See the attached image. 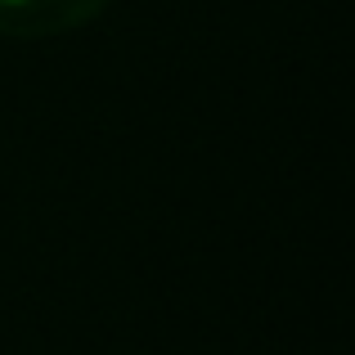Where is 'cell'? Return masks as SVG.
<instances>
[{
  "mask_svg": "<svg viewBox=\"0 0 355 355\" xmlns=\"http://www.w3.org/2000/svg\"><path fill=\"white\" fill-rule=\"evenodd\" d=\"M108 0H0V36L41 41L86 27L95 14H104Z\"/></svg>",
  "mask_w": 355,
  "mask_h": 355,
  "instance_id": "cell-1",
  "label": "cell"
}]
</instances>
